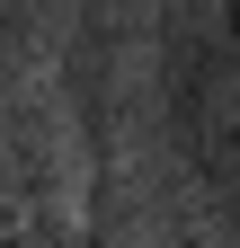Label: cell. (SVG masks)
<instances>
[{"mask_svg":"<svg viewBox=\"0 0 240 248\" xmlns=\"http://www.w3.org/2000/svg\"><path fill=\"white\" fill-rule=\"evenodd\" d=\"M178 186H196L214 213H231L240 169V53L223 0H152V115Z\"/></svg>","mask_w":240,"mask_h":248,"instance_id":"1","label":"cell"},{"mask_svg":"<svg viewBox=\"0 0 240 248\" xmlns=\"http://www.w3.org/2000/svg\"><path fill=\"white\" fill-rule=\"evenodd\" d=\"M63 27H71V0H0V107L53 80Z\"/></svg>","mask_w":240,"mask_h":248,"instance_id":"2","label":"cell"},{"mask_svg":"<svg viewBox=\"0 0 240 248\" xmlns=\"http://www.w3.org/2000/svg\"><path fill=\"white\" fill-rule=\"evenodd\" d=\"M0 248H107V239H89L71 213H27V222L0 231Z\"/></svg>","mask_w":240,"mask_h":248,"instance_id":"3","label":"cell"},{"mask_svg":"<svg viewBox=\"0 0 240 248\" xmlns=\"http://www.w3.org/2000/svg\"><path fill=\"white\" fill-rule=\"evenodd\" d=\"M178 248H231V213H214V231H205V222H178Z\"/></svg>","mask_w":240,"mask_h":248,"instance_id":"4","label":"cell"}]
</instances>
